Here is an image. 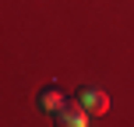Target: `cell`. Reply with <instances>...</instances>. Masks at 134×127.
<instances>
[{
    "instance_id": "cell-1",
    "label": "cell",
    "mask_w": 134,
    "mask_h": 127,
    "mask_svg": "<svg viewBox=\"0 0 134 127\" xmlns=\"http://www.w3.org/2000/svg\"><path fill=\"white\" fill-rule=\"evenodd\" d=\"M78 102L88 109V113H106V109H109V95L102 92V88H95V85L78 88Z\"/></svg>"
},
{
    "instance_id": "cell-2",
    "label": "cell",
    "mask_w": 134,
    "mask_h": 127,
    "mask_svg": "<svg viewBox=\"0 0 134 127\" xmlns=\"http://www.w3.org/2000/svg\"><path fill=\"white\" fill-rule=\"evenodd\" d=\"M53 120H57V127H88V109L81 106V102L78 106H67L64 102V106L53 113Z\"/></svg>"
},
{
    "instance_id": "cell-3",
    "label": "cell",
    "mask_w": 134,
    "mask_h": 127,
    "mask_svg": "<svg viewBox=\"0 0 134 127\" xmlns=\"http://www.w3.org/2000/svg\"><path fill=\"white\" fill-rule=\"evenodd\" d=\"M64 106V92H60V85H46L39 92V109L42 113H57V109Z\"/></svg>"
}]
</instances>
